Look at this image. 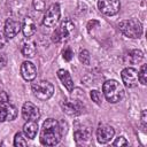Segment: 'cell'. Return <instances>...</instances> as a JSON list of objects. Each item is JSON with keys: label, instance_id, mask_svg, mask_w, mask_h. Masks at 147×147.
<instances>
[{"label": "cell", "instance_id": "obj_1", "mask_svg": "<svg viewBox=\"0 0 147 147\" xmlns=\"http://www.w3.org/2000/svg\"><path fill=\"white\" fill-rule=\"evenodd\" d=\"M62 137L61 124L54 118H47L42 123L40 131V142L45 146H55L60 142Z\"/></svg>", "mask_w": 147, "mask_h": 147}, {"label": "cell", "instance_id": "obj_2", "mask_svg": "<svg viewBox=\"0 0 147 147\" xmlns=\"http://www.w3.org/2000/svg\"><path fill=\"white\" fill-rule=\"evenodd\" d=\"M102 91H103V95L107 99V101H109L111 103H116V102L121 101L124 95L123 87L115 79L107 80L102 86Z\"/></svg>", "mask_w": 147, "mask_h": 147}, {"label": "cell", "instance_id": "obj_3", "mask_svg": "<svg viewBox=\"0 0 147 147\" xmlns=\"http://www.w3.org/2000/svg\"><path fill=\"white\" fill-rule=\"evenodd\" d=\"M118 29L125 37H129L132 39L139 38L142 34V25L136 18H130V20L119 22Z\"/></svg>", "mask_w": 147, "mask_h": 147}, {"label": "cell", "instance_id": "obj_4", "mask_svg": "<svg viewBox=\"0 0 147 147\" xmlns=\"http://www.w3.org/2000/svg\"><path fill=\"white\" fill-rule=\"evenodd\" d=\"M75 30V24L70 20H64L59 28L54 30L52 33V41L55 44H62L69 39L71 33Z\"/></svg>", "mask_w": 147, "mask_h": 147}, {"label": "cell", "instance_id": "obj_5", "mask_svg": "<svg viewBox=\"0 0 147 147\" xmlns=\"http://www.w3.org/2000/svg\"><path fill=\"white\" fill-rule=\"evenodd\" d=\"M31 90L33 92V95L42 101L48 100L53 93H54V86L52 83L47 80H40L38 83H33L31 86Z\"/></svg>", "mask_w": 147, "mask_h": 147}, {"label": "cell", "instance_id": "obj_6", "mask_svg": "<svg viewBox=\"0 0 147 147\" xmlns=\"http://www.w3.org/2000/svg\"><path fill=\"white\" fill-rule=\"evenodd\" d=\"M61 16V8L59 3H52L46 10L42 20V24L47 28H54Z\"/></svg>", "mask_w": 147, "mask_h": 147}, {"label": "cell", "instance_id": "obj_7", "mask_svg": "<svg viewBox=\"0 0 147 147\" xmlns=\"http://www.w3.org/2000/svg\"><path fill=\"white\" fill-rule=\"evenodd\" d=\"M98 8L102 14L113 16L119 11L121 2H119V0H99Z\"/></svg>", "mask_w": 147, "mask_h": 147}, {"label": "cell", "instance_id": "obj_8", "mask_svg": "<svg viewBox=\"0 0 147 147\" xmlns=\"http://www.w3.org/2000/svg\"><path fill=\"white\" fill-rule=\"evenodd\" d=\"M121 77H122V82L124 83V85L129 88L136 87L138 85V71L134 68L127 67L123 69L121 72Z\"/></svg>", "mask_w": 147, "mask_h": 147}, {"label": "cell", "instance_id": "obj_9", "mask_svg": "<svg viewBox=\"0 0 147 147\" xmlns=\"http://www.w3.org/2000/svg\"><path fill=\"white\" fill-rule=\"evenodd\" d=\"M115 130L113 126L107 124H100L96 129V139L100 144H107L114 138Z\"/></svg>", "mask_w": 147, "mask_h": 147}, {"label": "cell", "instance_id": "obj_10", "mask_svg": "<svg viewBox=\"0 0 147 147\" xmlns=\"http://www.w3.org/2000/svg\"><path fill=\"white\" fill-rule=\"evenodd\" d=\"M17 116V109L15 106L8 102H0V122L14 121Z\"/></svg>", "mask_w": 147, "mask_h": 147}, {"label": "cell", "instance_id": "obj_11", "mask_svg": "<svg viewBox=\"0 0 147 147\" xmlns=\"http://www.w3.org/2000/svg\"><path fill=\"white\" fill-rule=\"evenodd\" d=\"M22 117L25 121H38L40 117V111L32 102H25L22 107Z\"/></svg>", "mask_w": 147, "mask_h": 147}, {"label": "cell", "instance_id": "obj_12", "mask_svg": "<svg viewBox=\"0 0 147 147\" xmlns=\"http://www.w3.org/2000/svg\"><path fill=\"white\" fill-rule=\"evenodd\" d=\"M21 29H22V26H21L20 22H17L13 18H7V21L5 23V28H3V33L7 39H11L20 32Z\"/></svg>", "mask_w": 147, "mask_h": 147}, {"label": "cell", "instance_id": "obj_13", "mask_svg": "<svg viewBox=\"0 0 147 147\" xmlns=\"http://www.w3.org/2000/svg\"><path fill=\"white\" fill-rule=\"evenodd\" d=\"M21 75L25 80H33L37 76V68L30 61H24L21 64Z\"/></svg>", "mask_w": 147, "mask_h": 147}, {"label": "cell", "instance_id": "obj_14", "mask_svg": "<svg viewBox=\"0 0 147 147\" xmlns=\"http://www.w3.org/2000/svg\"><path fill=\"white\" fill-rule=\"evenodd\" d=\"M61 107L64 113L68 115H78L82 113V105L78 101H63L61 103Z\"/></svg>", "mask_w": 147, "mask_h": 147}, {"label": "cell", "instance_id": "obj_15", "mask_svg": "<svg viewBox=\"0 0 147 147\" xmlns=\"http://www.w3.org/2000/svg\"><path fill=\"white\" fill-rule=\"evenodd\" d=\"M57 77H59V79L61 80V83L64 85V87H65L69 92H71V91L74 90V80H72L70 74H69L67 70H64V69H59V70H57Z\"/></svg>", "mask_w": 147, "mask_h": 147}, {"label": "cell", "instance_id": "obj_16", "mask_svg": "<svg viewBox=\"0 0 147 147\" xmlns=\"http://www.w3.org/2000/svg\"><path fill=\"white\" fill-rule=\"evenodd\" d=\"M74 136L77 144H85L91 138V130L90 127H79L75 131Z\"/></svg>", "mask_w": 147, "mask_h": 147}, {"label": "cell", "instance_id": "obj_17", "mask_svg": "<svg viewBox=\"0 0 147 147\" xmlns=\"http://www.w3.org/2000/svg\"><path fill=\"white\" fill-rule=\"evenodd\" d=\"M23 132L26 138L34 139L38 132V124L37 121H26V123L23 126Z\"/></svg>", "mask_w": 147, "mask_h": 147}, {"label": "cell", "instance_id": "obj_18", "mask_svg": "<svg viewBox=\"0 0 147 147\" xmlns=\"http://www.w3.org/2000/svg\"><path fill=\"white\" fill-rule=\"evenodd\" d=\"M21 53L25 57H33L36 54V44L32 40H24L21 45Z\"/></svg>", "mask_w": 147, "mask_h": 147}, {"label": "cell", "instance_id": "obj_19", "mask_svg": "<svg viewBox=\"0 0 147 147\" xmlns=\"http://www.w3.org/2000/svg\"><path fill=\"white\" fill-rule=\"evenodd\" d=\"M22 31H23L24 37H26V38L31 37L36 32V24H34V22L31 17H25L24 18V22L22 24Z\"/></svg>", "mask_w": 147, "mask_h": 147}, {"label": "cell", "instance_id": "obj_20", "mask_svg": "<svg viewBox=\"0 0 147 147\" xmlns=\"http://www.w3.org/2000/svg\"><path fill=\"white\" fill-rule=\"evenodd\" d=\"M142 59H144V53L139 49H132L126 54V60L129 61V63H132V64L140 63Z\"/></svg>", "mask_w": 147, "mask_h": 147}, {"label": "cell", "instance_id": "obj_21", "mask_svg": "<svg viewBox=\"0 0 147 147\" xmlns=\"http://www.w3.org/2000/svg\"><path fill=\"white\" fill-rule=\"evenodd\" d=\"M138 80L142 85H146L147 84V65L146 64H142L140 67V70L138 72Z\"/></svg>", "mask_w": 147, "mask_h": 147}, {"label": "cell", "instance_id": "obj_22", "mask_svg": "<svg viewBox=\"0 0 147 147\" xmlns=\"http://www.w3.org/2000/svg\"><path fill=\"white\" fill-rule=\"evenodd\" d=\"M78 57H79V61H80L83 64H85V65H88V64H90L91 56H90V53H88L87 49H82V51L79 52Z\"/></svg>", "mask_w": 147, "mask_h": 147}, {"label": "cell", "instance_id": "obj_23", "mask_svg": "<svg viewBox=\"0 0 147 147\" xmlns=\"http://www.w3.org/2000/svg\"><path fill=\"white\" fill-rule=\"evenodd\" d=\"M26 145H28V141L25 140L24 136L21 132H17L14 138V146L20 147V146H26Z\"/></svg>", "mask_w": 147, "mask_h": 147}, {"label": "cell", "instance_id": "obj_24", "mask_svg": "<svg viewBox=\"0 0 147 147\" xmlns=\"http://www.w3.org/2000/svg\"><path fill=\"white\" fill-rule=\"evenodd\" d=\"M62 57H63V60L67 61V62L71 61L72 57H74V52H72V49H71L70 47H65V48L62 51Z\"/></svg>", "mask_w": 147, "mask_h": 147}, {"label": "cell", "instance_id": "obj_25", "mask_svg": "<svg viewBox=\"0 0 147 147\" xmlns=\"http://www.w3.org/2000/svg\"><path fill=\"white\" fill-rule=\"evenodd\" d=\"M33 8L38 11H42L46 8V0H33L32 1Z\"/></svg>", "mask_w": 147, "mask_h": 147}, {"label": "cell", "instance_id": "obj_26", "mask_svg": "<svg viewBox=\"0 0 147 147\" xmlns=\"http://www.w3.org/2000/svg\"><path fill=\"white\" fill-rule=\"evenodd\" d=\"M91 99H92V101H94L96 105H101V102H102V99H101V93L99 92V91H96V90H93V91H91Z\"/></svg>", "mask_w": 147, "mask_h": 147}, {"label": "cell", "instance_id": "obj_27", "mask_svg": "<svg viewBox=\"0 0 147 147\" xmlns=\"http://www.w3.org/2000/svg\"><path fill=\"white\" fill-rule=\"evenodd\" d=\"M126 145H129V142H127V140L124 138V137H118L114 142H113V146H126Z\"/></svg>", "mask_w": 147, "mask_h": 147}, {"label": "cell", "instance_id": "obj_28", "mask_svg": "<svg viewBox=\"0 0 147 147\" xmlns=\"http://www.w3.org/2000/svg\"><path fill=\"white\" fill-rule=\"evenodd\" d=\"M100 25V22L96 21V20H92V21H88L87 22V31L91 32L95 26H99Z\"/></svg>", "mask_w": 147, "mask_h": 147}, {"label": "cell", "instance_id": "obj_29", "mask_svg": "<svg viewBox=\"0 0 147 147\" xmlns=\"http://www.w3.org/2000/svg\"><path fill=\"white\" fill-rule=\"evenodd\" d=\"M141 125L144 129H146L147 126V111L146 110H142L141 113Z\"/></svg>", "mask_w": 147, "mask_h": 147}, {"label": "cell", "instance_id": "obj_30", "mask_svg": "<svg viewBox=\"0 0 147 147\" xmlns=\"http://www.w3.org/2000/svg\"><path fill=\"white\" fill-rule=\"evenodd\" d=\"M6 42H7V38H6V36H5V33H2V32H0V49L5 47V45H6Z\"/></svg>", "mask_w": 147, "mask_h": 147}, {"label": "cell", "instance_id": "obj_31", "mask_svg": "<svg viewBox=\"0 0 147 147\" xmlns=\"http://www.w3.org/2000/svg\"><path fill=\"white\" fill-rule=\"evenodd\" d=\"M9 98L6 92H0V102H8Z\"/></svg>", "mask_w": 147, "mask_h": 147}, {"label": "cell", "instance_id": "obj_32", "mask_svg": "<svg viewBox=\"0 0 147 147\" xmlns=\"http://www.w3.org/2000/svg\"><path fill=\"white\" fill-rule=\"evenodd\" d=\"M6 62H7L6 57H5L3 55H1V56H0V69H2V68L6 65Z\"/></svg>", "mask_w": 147, "mask_h": 147}]
</instances>
